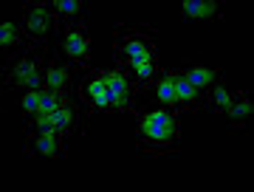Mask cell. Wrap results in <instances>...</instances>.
<instances>
[{"mask_svg": "<svg viewBox=\"0 0 254 192\" xmlns=\"http://www.w3.org/2000/svg\"><path fill=\"white\" fill-rule=\"evenodd\" d=\"M181 113L164 105H141L136 113V153L170 156L181 153Z\"/></svg>", "mask_w": 254, "mask_h": 192, "instance_id": "cell-1", "label": "cell"}, {"mask_svg": "<svg viewBox=\"0 0 254 192\" xmlns=\"http://www.w3.org/2000/svg\"><path fill=\"white\" fill-rule=\"evenodd\" d=\"M158 54L155 46V26L138 23V26H127L116 23L113 28V57H116V68H133L141 60Z\"/></svg>", "mask_w": 254, "mask_h": 192, "instance_id": "cell-2", "label": "cell"}, {"mask_svg": "<svg viewBox=\"0 0 254 192\" xmlns=\"http://www.w3.org/2000/svg\"><path fill=\"white\" fill-rule=\"evenodd\" d=\"M54 48L68 63L76 65L79 71H91L93 68V37H91L88 17L73 20V23H63V26L57 28Z\"/></svg>", "mask_w": 254, "mask_h": 192, "instance_id": "cell-3", "label": "cell"}, {"mask_svg": "<svg viewBox=\"0 0 254 192\" xmlns=\"http://www.w3.org/2000/svg\"><path fill=\"white\" fill-rule=\"evenodd\" d=\"M46 63L48 54L40 48H26V54L3 73V85L6 88H23V91H40L46 88Z\"/></svg>", "mask_w": 254, "mask_h": 192, "instance_id": "cell-4", "label": "cell"}, {"mask_svg": "<svg viewBox=\"0 0 254 192\" xmlns=\"http://www.w3.org/2000/svg\"><path fill=\"white\" fill-rule=\"evenodd\" d=\"M23 34H26V43L31 48H40L51 54V34H54V11H51V3H34L28 0L23 3Z\"/></svg>", "mask_w": 254, "mask_h": 192, "instance_id": "cell-5", "label": "cell"}, {"mask_svg": "<svg viewBox=\"0 0 254 192\" xmlns=\"http://www.w3.org/2000/svg\"><path fill=\"white\" fill-rule=\"evenodd\" d=\"M76 99L88 116H96V113H110V88H108V73L105 68H91L85 71L79 82H76Z\"/></svg>", "mask_w": 254, "mask_h": 192, "instance_id": "cell-6", "label": "cell"}, {"mask_svg": "<svg viewBox=\"0 0 254 192\" xmlns=\"http://www.w3.org/2000/svg\"><path fill=\"white\" fill-rule=\"evenodd\" d=\"M105 73H108V88H110V113L136 116L138 108H141V91L136 88V82L116 65L105 68Z\"/></svg>", "mask_w": 254, "mask_h": 192, "instance_id": "cell-7", "label": "cell"}, {"mask_svg": "<svg viewBox=\"0 0 254 192\" xmlns=\"http://www.w3.org/2000/svg\"><path fill=\"white\" fill-rule=\"evenodd\" d=\"M65 141H68V138H65L57 128L31 130V133H26L23 153H26L28 158H68Z\"/></svg>", "mask_w": 254, "mask_h": 192, "instance_id": "cell-8", "label": "cell"}, {"mask_svg": "<svg viewBox=\"0 0 254 192\" xmlns=\"http://www.w3.org/2000/svg\"><path fill=\"white\" fill-rule=\"evenodd\" d=\"M54 128L63 133L65 138L76 136V133H85V119H82V105L76 99V93H65L63 102H60V108L54 110Z\"/></svg>", "mask_w": 254, "mask_h": 192, "instance_id": "cell-9", "label": "cell"}, {"mask_svg": "<svg viewBox=\"0 0 254 192\" xmlns=\"http://www.w3.org/2000/svg\"><path fill=\"white\" fill-rule=\"evenodd\" d=\"M73 68L76 65L68 63L60 51H51L48 54V63H46V88L51 91H60V93H73L76 85H73Z\"/></svg>", "mask_w": 254, "mask_h": 192, "instance_id": "cell-10", "label": "cell"}, {"mask_svg": "<svg viewBox=\"0 0 254 192\" xmlns=\"http://www.w3.org/2000/svg\"><path fill=\"white\" fill-rule=\"evenodd\" d=\"M0 48H3V65H6V71H9L28 48L20 23H14V20H3V23H0Z\"/></svg>", "mask_w": 254, "mask_h": 192, "instance_id": "cell-11", "label": "cell"}, {"mask_svg": "<svg viewBox=\"0 0 254 192\" xmlns=\"http://www.w3.org/2000/svg\"><path fill=\"white\" fill-rule=\"evenodd\" d=\"M178 71L190 79L195 88H198L200 93H206L212 85H215V79H218L220 73V68H215V65H209L206 60H200V57H190V60H184L181 65H178Z\"/></svg>", "mask_w": 254, "mask_h": 192, "instance_id": "cell-12", "label": "cell"}, {"mask_svg": "<svg viewBox=\"0 0 254 192\" xmlns=\"http://www.w3.org/2000/svg\"><path fill=\"white\" fill-rule=\"evenodd\" d=\"M252 91L249 88H243V91H235V96H232V105L226 108V122H229V130L232 133H243L246 128H249V122H252Z\"/></svg>", "mask_w": 254, "mask_h": 192, "instance_id": "cell-13", "label": "cell"}, {"mask_svg": "<svg viewBox=\"0 0 254 192\" xmlns=\"http://www.w3.org/2000/svg\"><path fill=\"white\" fill-rule=\"evenodd\" d=\"M173 79H175V102H178V113H190V110H203V93L184 76L178 68H173Z\"/></svg>", "mask_w": 254, "mask_h": 192, "instance_id": "cell-14", "label": "cell"}, {"mask_svg": "<svg viewBox=\"0 0 254 192\" xmlns=\"http://www.w3.org/2000/svg\"><path fill=\"white\" fill-rule=\"evenodd\" d=\"M164 71V63H161V57L153 54V57H147V60H141L138 65H133V68H125V73L136 82V88L141 93L150 91V85L158 79V73Z\"/></svg>", "mask_w": 254, "mask_h": 192, "instance_id": "cell-15", "label": "cell"}, {"mask_svg": "<svg viewBox=\"0 0 254 192\" xmlns=\"http://www.w3.org/2000/svg\"><path fill=\"white\" fill-rule=\"evenodd\" d=\"M223 0H184L181 20H223Z\"/></svg>", "mask_w": 254, "mask_h": 192, "instance_id": "cell-16", "label": "cell"}, {"mask_svg": "<svg viewBox=\"0 0 254 192\" xmlns=\"http://www.w3.org/2000/svg\"><path fill=\"white\" fill-rule=\"evenodd\" d=\"M232 96H235V91H232V85L226 82V76L220 73L218 79H215V85L203 93V108H209L215 116H223L226 108L232 105Z\"/></svg>", "mask_w": 254, "mask_h": 192, "instance_id": "cell-17", "label": "cell"}, {"mask_svg": "<svg viewBox=\"0 0 254 192\" xmlns=\"http://www.w3.org/2000/svg\"><path fill=\"white\" fill-rule=\"evenodd\" d=\"M150 91L155 93V102L164 105V108L178 110V102H175V79H173V68H164L158 73V79L150 85Z\"/></svg>", "mask_w": 254, "mask_h": 192, "instance_id": "cell-18", "label": "cell"}, {"mask_svg": "<svg viewBox=\"0 0 254 192\" xmlns=\"http://www.w3.org/2000/svg\"><path fill=\"white\" fill-rule=\"evenodd\" d=\"M51 11H54V20L63 26V23H73V20L88 17V3H79V0H51Z\"/></svg>", "mask_w": 254, "mask_h": 192, "instance_id": "cell-19", "label": "cell"}, {"mask_svg": "<svg viewBox=\"0 0 254 192\" xmlns=\"http://www.w3.org/2000/svg\"><path fill=\"white\" fill-rule=\"evenodd\" d=\"M40 105H43V88H40V91H26L20 96V113L26 116V122L40 110Z\"/></svg>", "mask_w": 254, "mask_h": 192, "instance_id": "cell-20", "label": "cell"}]
</instances>
